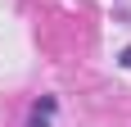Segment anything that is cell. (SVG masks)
Segmentation results:
<instances>
[{
	"mask_svg": "<svg viewBox=\"0 0 131 127\" xmlns=\"http://www.w3.org/2000/svg\"><path fill=\"white\" fill-rule=\"evenodd\" d=\"M54 109H59V100H54V95H41V100L32 104V118H27V127H50Z\"/></svg>",
	"mask_w": 131,
	"mask_h": 127,
	"instance_id": "6da1fadb",
	"label": "cell"
},
{
	"mask_svg": "<svg viewBox=\"0 0 131 127\" xmlns=\"http://www.w3.org/2000/svg\"><path fill=\"white\" fill-rule=\"evenodd\" d=\"M118 63H122V68H131V46H127V50L118 55Z\"/></svg>",
	"mask_w": 131,
	"mask_h": 127,
	"instance_id": "7a4b0ae2",
	"label": "cell"
}]
</instances>
